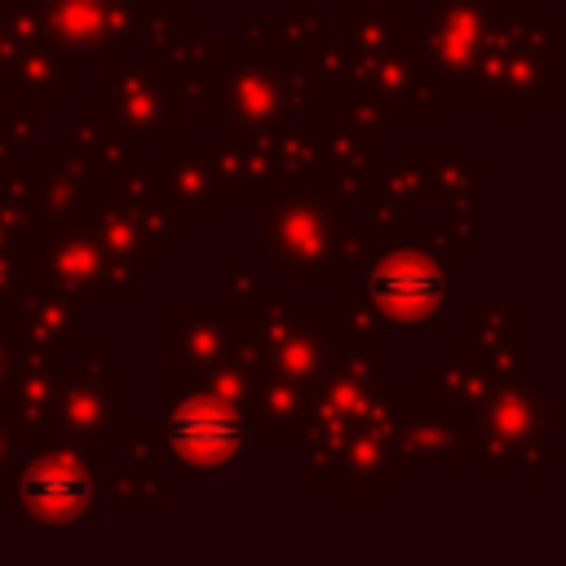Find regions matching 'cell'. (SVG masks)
Returning <instances> with one entry per match:
<instances>
[{"label":"cell","instance_id":"1","mask_svg":"<svg viewBox=\"0 0 566 566\" xmlns=\"http://www.w3.org/2000/svg\"><path fill=\"white\" fill-rule=\"evenodd\" d=\"M168 447L186 469H226L243 447V424L212 398H190L168 424Z\"/></svg>","mask_w":566,"mask_h":566},{"label":"cell","instance_id":"2","mask_svg":"<svg viewBox=\"0 0 566 566\" xmlns=\"http://www.w3.org/2000/svg\"><path fill=\"white\" fill-rule=\"evenodd\" d=\"M22 495H27L31 513H40V517H71V513H80V504L88 495V482L71 460L53 455V460H44L40 469L27 473Z\"/></svg>","mask_w":566,"mask_h":566},{"label":"cell","instance_id":"3","mask_svg":"<svg viewBox=\"0 0 566 566\" xmlns=\"http://www.w3.org/2000/svg\"><path fill=\"white\" fill-rule=\"evenodd\" d=\"M376 301H380L389 314H398L402 323H416V318H424V314L438 310V301H442V279H438L433 270H424V265H389V270L376 279Z\"/></svg>","mask_w":566,"mask_h":566}]
</instances>
